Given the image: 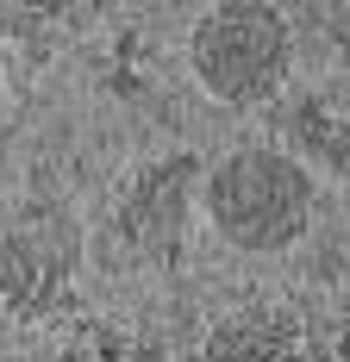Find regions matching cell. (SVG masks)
<instances>
[{"mask_svg":"<svg viewBox=\"0 0 350 362\" xmlns=\"http://www.w3.org/2000/svg\"><path fill=\"white\" fill-rule=\"evenodd\" d=\"M313 175L288 156V150L250 144L232 150L201 187V206H207L213 231L244 256H276L288 244L307 238L313 225Z\"/></svg>","mask_w":350,"mask_h":362,"instance_id":"obj_1","label":"cell"},{"mask_svg":"<svg viewBox=\"0 0 350 362\" xmlns=\"http://www.w3.org/2000/svg\"><path fill=\"white\" fill-rule=\"evenodd\" d=\"M188 69L225 107H263L288 88L294 69V32L276 6L256 0H225L207 6L188 32Z\"/></svg>","mask_w":350,"mask_h":362,"instance_id":"obj_2","label":"cell"},{"mask_svg":"<svg viewBox=\"0 0 350 362\" xmlns=\"http://www.w3.org/2000/svg\"><path fill=\"white\" fill-rule=\"evenodd\" d=\"M201 362H307V331L281 306H238L207 331Z\"/></svg>","mask_w":350,"mask_h":362,"instance_id":"obj_3","label":"cell"},{"mask_svg":"<svg viewBox=\"0 0 350 362\" xmlns=\"http://www.w3.org/2000/svg\"><path fill=\"white\" fill-rule=\"evenodd\" d=\"M0 100H6V94H0Z\"/></svg>","mask_w":350,"mask_h":362,"instance_id":"obj_4","label":"cell"}]
</instances>
